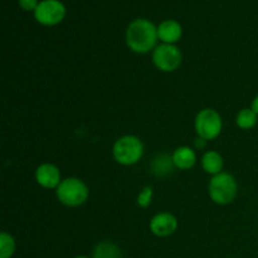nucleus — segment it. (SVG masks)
<instances>
[{
  "instance_id": "obj_17",
  "label": "nucleus",
  "mask_w": 258,
  "mask_h": 258,
  "mask_svg": "<svg viewBox=\"0 0 258 258\" xmlns=\"http://www.w3.org/2000/svg\"><path fill=\"white\" fill-rule=\"evenodd\" d=\"M153 199V188L151 186H146L138 197V204L141 208H148Z\"/></svg>"
},
{
  "instance_id": "obj_14",
  "label": "nucleus",
  "mask_w": 258,
  "mask_h": 258,
  "mask_svg": "<svg viewBox=\"0 0 258 258\" xmlns=\"http://www.w3.org/2000/svg\"><path fill=\"white\" fill-rule=\"evenodd\" d=\"M92 258H123L121 249L112 242H101L93 248Z\"/></svg>"
},
{
  "instance_id": "obj_4",
  "label": "nucleus",
  "mask_w": 258,
  "mask_h": 258,
  "mask_svg": "<svg viewBox=\"0 0 258 258\" xmlns=\"http://www.w3.org/2000/svg\"><path fill=\"white\" fill-rule=\"evenodd\" d=\"M237 181L231 174L221 173L214 175L209 183V197L212 201L221 206L232 203L237 196Z\"/></svg>"
},
{
  "instance_id": "obj_19",
  "label": "nucleus",
  "mask_w": 258,
  "mask_h": 258,
  "mask_svg": "<svg viewBox=\"0 0 258 258\" xmlns=\"http://www.w3.org/2000/svg\"><path fill=\"white\" fill-rule=\"evenodd\" d=\"M194 145H196L197 148H199V149L206 148L207 140H204V139H202V138H198L196 141H194Z\"/></svg>"
},
{
  "instance_id": "obj_3",
  "label": "nucleus",
  "mask_w": 258,
  "mask_h": 258,
  "mask_svg": "<svg viewBox=\"0 0 258 258\" xmlns=\"http://www.w3.org/2000/svg\"><path fill=\"white\" fill-rule=\"evenodd\" d=\"M58 201L67 207H80L88 199L90 191L81 179L67 178L55 190Z\"/></svg>"
},
{
  "instance_id": "obj_6",
  "label": "nucleus",
  "mask_w": 258,
  "mask_h": 258,
  "mask_svg": "<svg viewBox=\"0 0 258 258\" xmlns=\"http://www.w3.org/2000/svg\"><path fill=\"white\" fill-rule=\"evenodd\" d=\"M153 62L163 72H173L181 63V52L175 44H160L154 49Z\"/></svg>"
},
{
  "instance_id": "obj_11",
  "label": "nucleus",
  "mask_w": 258,
  "mask_h": 258,
  "mask_svg": "<svg viewBox=\"0 0 258 258\" xmlns=\"http://www.w3.org/2000/svg\"><path fill=\"white\" fill-rule=\"evenodd\" d=\"M173 161L175 168L180 170H189L196 165L197 155L189 146H180L173 154Z\"/></svg>"
},
{
  "instance_id": "obj_21",
  "label": "nucleus",
  "mask_w": 258,
  "mask_h": 258,
  "mask_svg": "<svg viewBox=\"0 0 258 258\" xmlns=\"http://www.w3.org/2000/svg\"><path fill=\"white\" fill-rule=\"evenodd\" d=\"M76 258H90V257H87V256H78V257H76Z\"/></svg>"
},
{
  "instance_id": "obj_9",
  "label": "nucleus",
  "mask_w": 258,
  "mask_h": 258,
  "mask_svg": "<svg viewBox=\"0 0 258 258\" xmlns=\"http://www.w3.org/2000/svg\"><path fill=\"white\" fill-rule=\"evenodd\" d=\"M178 228V221L170 213H159L151 219L150 229L155 236L168 237Z\"/></svg>"
},
{
  "instance_id": "obj_15",
  "label": "nucleus",
  "mask_w": 258,
  "mask_h": 258,
  "mask_svg": "<svg viewBox=\"0 0 258 258\" xmlns=\"http://www.w3.org/2000/svg\"><path fill=\"white\" fill-rule=\"evenodd\" d=\"M258 115L252 108H243L237 115V126L242 130H251L256 126Z\"/></svg>"
},
{
  "instance_id": "obj_12",
  "label": "nucleus",
  "mask_w": 258,
  "mask_h": 258,
  "mask_svg": "<svg viewBox=\"0 0 258 258\" xmlns=\"http://www.w3.org/2000/svg\"><path fill=\"white\" fill-rule=\"evenodd\" d=\"M202 165L208 174L218 175L223 169V158L217 151H207L202 158Z\"/></svg>"
},
{
  "instance_id": "obj_18",
  "label": "nucleus",
  "mask_w": 258,
  "mask_h": 258,
  "mask_svg": "<svg viewBox=\"0 0 258 258\" xmlns=\"http://www.w3.org/2000/svg\"><path fill=\"white\" fill-rule=\"evenodd\" d=\"M18 2H19L20 8H23L27 12H32V10L35 12L37 7L39 5L38 0H18Z\"/></svg>"
},
{
  "instance_id": "obj_1",
  "label": "nucleus",
  "mask_w": 258,
  "mask_h": 258,
  "mask_svg": "<svg viewBox=\"0 0 258 258\" xmlns=\"http://www.w3.org/2000/svg\"><path fill=\"white\" fill-rule=\"evenodd\" d=\"M158 28L148 19H136L126 30V43L133 52L148 53L158 42Z\"/></svg>"
},
{
  "instance_id": "obj_2",
  "label": "nucleus",
  "mask_w": 258,
  "mask_h": 258,
  "mask_svg": "<svg viewBox=\"0 0 258 258\" xmlns=\"http://www.w3.org/2000/svg\"><path fill=\"white\" fill-rule=\"evenodd\" d=\"M115 160L121 165H134L144 155V144L134 135H126L118 139L112 149Z\"/></svg>"
},
{
  "instance_id": "obj_16",
  "label": "nucleus",
  "mask_w": 258,
  "mask_h": 258,
  "mask_svg": "<svg viewBox=\"0 0 258 258\" xmlns=\"http://www.w3.org/2000/svg\"><path fill=\"white\" fill-rule=\"evenodd\" d=\"M15 252V241L9 233L0 234V258H10Z\"/></svg>"
},
{
  "instance_id": "obj_10",
  "label": "nucleus",
  "mask_w": 258,
  "mask_h": 258,
  "mask_svg": "<svg viewBox=\"0 0 258 258\" xmlns=\"http://www.w3.org/2000/svg\"><path fill=\"white\" fill-rule=\"evenodd\" d=\"M183 34V28L176 20L168 19L158 27V37L165 44H175Z\"/></svg>"
},
{
  "instance_id": "obj_20",
  "label": "nucleus",
  "mask_w": 258,
  "mask_h": 258,
  "mask_svg": "<svg viewBox=\"0 0 258 258\" xmlns=\"http://www.w3.org/2000/svg\"><path fill=\"white\" fill-rule=\"evenodd\" d=\"M251 108L258 115V95L253 98V101H252V107Z\"/></svg>"
},
{
  "instance_id": "obj_5",
  "label": "nucleus",
  "mask_w": 258,
  "mask_h": 258,
  "mask_svg": "<svg viewBox=\"0 0 258 258\" xmlns=\"http://www.w3.org/2000/svg\"><path fill=\"white\" fill-rule=\"evenodd\" d=\"M223 122L222 117L216 110L204 108L196 117V130L199 138L204 140H214L222 133Z\"/></svg>"
},
{
  "instance_id": "obj_7",
  "label": "nucleus",
  "mask_w": 258,
  "mask_h": 258,
  "mask_svg": "<svg viewBox=\"0 0 258 258\" xmlns=\"http://www.w3.org/2000/svg\"><path fill=\"white\" fill-rule=\"evenodd\" d=\"M66 7L59 0H43L34 12V18L39 24L53 27L64 19Z\"/></svg>"
},
{
  "instance_id": "obj_13",
  "label": "nucleus",
  "mask_w": 258,
  "mask_h": 258,
  "mask_svg": "<svg viewBox=\"0 0 258 258\" xmlns=\"http://www.w3.org/2000/svg\"><path fill=\"white\" fill-rule=\"evenodd\" d=\"M175 165H174L173 156H169L168 154H161V155L156 156L150 165L151 173L156 176L168 175L173 171Z\"/></svg>"
},
{
  "instance_id": "obj_8",
  "label": "nucleus",
  "mask_w": 258,
  "mask_h": 258,
  "mask_svg": "<svg viewBox=\"0 0 258 258\" xmlns=\"http://www.w3.org/2000/svg\"><path fill=\"white\" fill-rule=\"evenodd\" d=\"M35 179H37V183L45 189H57L62 183L59 169L49 163L38 166L35 171Z\"/></svg>"
}]
</instances>
